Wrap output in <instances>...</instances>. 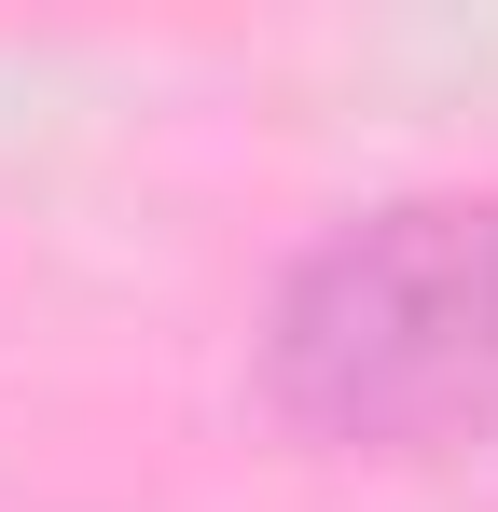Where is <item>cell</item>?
<instances>
[{
  "instance_id": "1",
  "label": "cell",
  "mask_w": 498,
  "mask_h": 512,
  "mask_svg": "<svg viewBox=\"0 0 498 512\" xmlns=\"http://www.w3.org/2000/svg\"><path fill=\"white\" fill-rule=\"evenodd\" d=\"M263 388L319 443H443L498 416V194H402L277 277Z\"/></svg>"
}]
</instances>
